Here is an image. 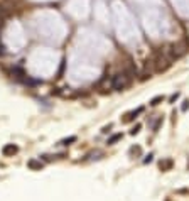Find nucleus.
I'll return each mask as SVG.
<instances>
[{
  "mask_svg": "<svg viewBox=\"0 0 189 201\" xmlns=\"http://www.w3.org/2000/svg\"><path fill=\"white\" fill-rule=\"evenodd\" d=\"M127 85H129V81H127V76H125V74H117V76H113V80H111V88L117 90V91H122Z\"/></svg>",
  "mask_w": 189,
  "mask_h": 201,
  "instance_id": "nucleus-1",
  "label": "nucleus"
},
{
  "mask_svg": "<svg viewBox=\"0 0 189 201\" xmlns=\"http://www.w3.org/2000/svg\"><path fill=\"white\" fill-rule=\"evenodd\" d=\"M17 151H19V149H17V145H14V144H7V145L2 149L3 156H14Z\"/></svg>",
  "mask_w": 189,
  "mask_h": 201,
  "instance_id": "nucleus-2",
  "label": "nucleus"
},
{
  "mask_svg": "<svg viewBox=\"0 0 189 201\" xmlns=\"http://www.w3.org/2000/svg\"><path fill=\"white\" fill-rule=\"evenodd\" d=\"M142 112H144V108H137L135 112H130L129 115H125V118H123V122H130V120H133V118H135V117H137L139 113H142Z\"/></svg>",
  "mask_w": 189,
  "mask_h": 201,
  "instance_id": "nucleus-3",
  "label": "nucleus"
},
{
  "mask_svg": "<svg viewBox=\"0 0 189 201\" xmlns=\"http://www.w3.org/2000/svg\"><path fill=\"white\" fill-rule=\"evenodd\" d=\"M29 166L30 169H42V162L41 161H29Z\"/></svg>",
  "mask_w": 189,
  "mask_h": 201,
  "instance_id": "nucleus-4",
  "label": "nucleus"
},
{
  "mask_svg": "<svg viewBox=\"0 0 189 201\" xmlns=\"http://www.w3.org/2000/svg\"><path fill=\"white\" fill-rule=\"evenodd\" d=\"M120 139H122V134H115V135H111V137L108 139V145H113V144H115L117 140H120Z\"/></svg>",
  "mask_w": 189,
  "mask_h": 201,
  "instance_id": "nucleus-5",
  "label": "nucleus"
},
{
  "mask_svg": "<svg viewBox=\"0 0 189 201\" xmlns=\"http://www.w3.org/2000/svg\"><path fill=\"white\" fill-rule=\"evenodd\" d=\"M160 101H164V96H162V95L155 96V98H152V100H150V105H154V107H155V105H159Z\"/></svg>",
  "mask_w": 189,
  "mask_h": 201,
  "instance_id": "nucleus-6",
  "label": "nucleus"
},
{
  "mask_svg": "<svg viewBox=\"0 0 189 201\" xmlns=\"http://www.w3.org/2000/svg\"><path fill=\"white\" fill-rule=\"evenodd\" d=\"M71 142H76V137L73 135V137H69V139H64V140H61V144L63 145H69Z\"/></svg>",
  "mask_w": 189,
  "mask_h": 201,
  "instance_id": "nucleus-7",
  "label": "nucleus"
},
{
  "mask_svg": "<svg viewBox=\"0 0 189 201\" xmlns=\"http://www.w3.org/2000/svg\"><path fill=\"white\" fill-rule=\"evenodd\" d=\"M188 108H189V100H184V101H182V107H181V110L186 112Z\"/></svg>",
  "mask_w": 189,
  "mask_h": 201,
  "instance_id": "nucleus-8",
  "label": "nucleus"
},
{
  "mask_svg": "<svg viewBox=\"0 0 189 201\" xmlns=\"http://www.w3.org/2000/svg\"><path fill=\"white\" fill-rule=\"evenodd\" d=\"M170 164H172L170 161H166V162H162V161H160V169H166V167H169Z\"/></svg>",
  "mask_w": 189,
  "mask_h": 201,
  "instance_id": "nucleus-9",
  "label": "nucleus"
},
{
  "mask_svg": "<svg viewBox=\"0 0 189 201\" xmlns=\"http://www.w3.org/2000/svg\"><path fill=\"white\" fill-rule=\"evenodd\" d=\"M139 130H140V125H135V127L130 130V134H132V135H135V134H139Z\"/></svg>",
  "mask_w": 189,
  "mask_h": 201,
  "instance_id": "nucleus-10",
  "label": "nucleus"
},
{
  "mask_svg": "<svg viewBox=\"0 0 189 201\" xmlns=\"http://www.w3.org/2000/svg\"><path fill=\"white\" fill-rule=\"evenodd\" d=\"M177 98H179V93H174V95H172V96H170V103H172V101H176V100H177Z\"/></svg>",
  "mask_w": 189,
  "mask_h": 201,
  "instance_id": "nucleus-11",
  "label": "nucleus"
},
{
  "mask_svg": "<svg viewBox=\"0 0 189 201\" xmlns=\"http://www.w3.org/2000/svg\"><path fill=\"white\" fill-rule=\"evenodd\" d=\"M110 130H111V125H107V127H103V130H101V132H103V134H107V132H110Z\"/></svg>",
  "mask_w": 189,
  "mask_h": 201,
  "instance_id": "nucleus-12",
  "label": "nucleus"
},
{
  "mask_svg": "<svg viewBox=\"0 0 189 201\" xmlns=\"http://www.w3.org/2000/svg\"><path fill=\"white\" fill-rule=\"evenodd\" d=\"M152 157H154V156H152V154H149V156L144 159V162H145V164H147V162H150V161H152Z\"/></svg>",
  "mask_w": 189,
  "mask_h": 201,
  "instance_id": "nucleus-13",
  "label": "nucleus"
},
{
  "mask_svg": "<svg viewBox=\"0 0 189 201\" xmlns=\"http://www.w3.org/2000/svg\"><path fill=\"white\" fill-rule=\"evenodd\" d=\"M0 49H3V47H2V46H0Z\"/></svg>",
  "mask_w": 189,
  "mask_h": 201,
  "instance_id": "nucleus-14",
  "label": "nucleus"
},
{
  "mask_svg": "<svg viewBox=\"0 0 189 201\" xmlns=\"http://www.w3.org/2000/svg\"><path fill=\"white\" fill-rule=\"evenodd\" d=\"M188 167H189V164H188Z\"/></svg>",
  "mask_w": 189,
  "mask_h": 201,
  "instance_id": "nucleus-15",
  "label": "nucleus"
}]
</instances>
